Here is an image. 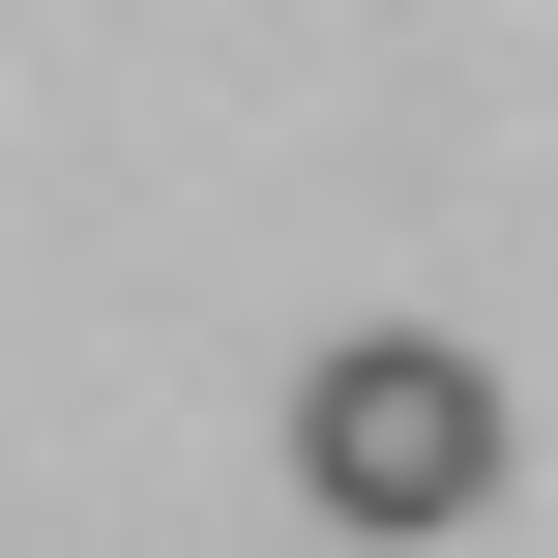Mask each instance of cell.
<instances>
[{
  "label": "cell",
  "mask_w": 558,
  "mask_h": 558,
  "mask_svg": "<svg viewBox=\"0 0 558 558\" xmlns=\"http://www.w3.org/2000/svg\"><path fill=\"white\" fill-rule=\"evenodd\" d=\"M471 500H500V353H441V324H353V353H294V530L441 558Z\"/></svg>",
  "instance_id": "obj_1"
}]
</instances>
